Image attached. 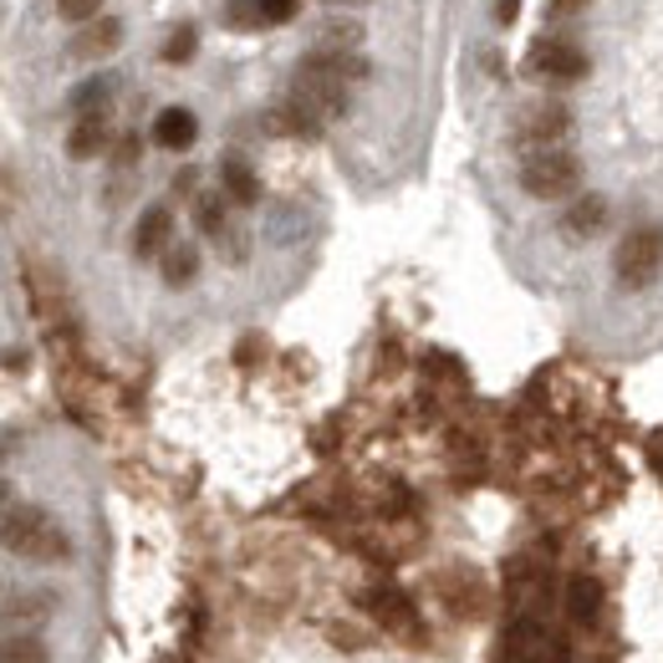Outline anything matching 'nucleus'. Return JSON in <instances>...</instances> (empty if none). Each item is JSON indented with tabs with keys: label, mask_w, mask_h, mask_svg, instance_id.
<instances>
[{
	"label": "nucleus",
	"mask_w": 663,
	"mask_h": 663,
	"mask_svg": "<svg viewBox=\"0 0 663 663\" xmlns=\"http://www.w3.org/2000/svg\"><path fill=\"white\" fill-rule=\"evenodd\" d=\"M0 551H11L21 561H66L72 541L41 505H11L0 516Z\"/></svg>",
	"instance_id": "nucleus-1"
},
{
	"label": "nucleus",
	"mask_w": 663,
	"mask_h": 663,
	"mask_svg": "<svg viewBox=\"0 0 663 663\" xmlns=\"http://www.w3.org/2000/svg\"><path fill=\"white\" fill-rule=\"evenodd\" d=\"M520 189L530 199H571L582 189V164L571 159L567 148H536L520 164Z\"/></svg>",
	"instance_id": "nucleus-2"
},
{
	"label": "nucleus",
	"mask_w": 663,
	"mask_h": 663,
	"mask_svg": "<svg viewBox=\"0 0 663 663\" xmlns=\"http://www.w3.org/2000/svg\"><path fill=\"white\" fill-rule=\"evenodd\" d=\"M612 271H618V286L623 292H643L653 286L663 271V230L659 225H643V230H628L618 255H612Z\"/></svg>",
	"instance_id": "nucleus-3"
},
{
	"label": "nucleus",
	"mask_w": 663,
	"mask_h": 663,
	"mask_svg": "<svg viewBox=\"0 0 663 663\" xmlns=\"http://www.w3.org/2000/svg\"><path fill=\"white\" fill-rule=\"evenodd\" d=\"M123 46V21L113 15H93V21H82L77 36L66 41V56L72 62H107V56Z\"/></svg>",
	"instance_id": "nucleus-4"
},
{
	"label": "nucleus",
	"mask_w": 663,
	"mask_h": 663,
	"mask_svg": "<svg viewBox=\"0 0 663 663\" xmlns=\"http://www.w3.org/2000/svg\"><path fill=\"white\" fill-rule=\"evenodd\" d=\"M530 72H541V77H551V82H577V77H587V52L571 46V41H536Z\"/></svg>",
	"instance_id": "nucleus-5"
},
{
	"label": "nucleus",
	"mask_w": 663,
	"mask_h": 663,
	"mask_svg": "<svg viewBox=\"0 0 663 663\" xmlns=\"http://www.w3.org/2000/svg\"><path fill=\"white\" fill-rule=\"evenodd\" d=\"M52 608H56L52 592H15L0 602V628H6V633H36V628L52 618Z\"/></svg>",
	"instance_id": "nucleus-6"
},
{
	"label": "nucleus",
	"mask_w": 663,
	"mask_h": 663,
	"mask_svg": "<svg viewBox=\"0 0 663 663\" xmlns=\"http://www.w3.org/2000/svg\"><path fill=\"white\" fill-rule=\"evenodd\" d=\"M567 128H571V113L567 107H557V103H541L536 113H526V123H520V148H557V138H567Z\"/></svg>",
	"instance_id": "nucleus-7"
},
{
	"label": "nucleus",
	"mask_w": 663,
	"mask_h": 663,
	"mask_svg": "<svg viewBox=\"0 0 663 663\" xmlns=\"http://www.w3.org/2000/svg\"><path fill=\"white\" fill-rule=\"evenodd\" d=\"M169 240H173L169 204H154V210L138 214V230H133V255H138V261H154V255H164V251H169Z\"/></svg>",
	"instance_id": "nucleus-8"
},
{
	"label": "nucleus",
	"mask_w": 663,
	"mask_h": 663,
	"mask_svg": "<svg viewBox=\"0 0 663 663\" xmlns=\"http://www.w3.org/2000/svg\"><path fill=\"white\" fill-rule=\"evenodd\" d=\"M194 138H199V118L189 113V107H164L159 118H154V144L169 148V154L194 148Z\"/></svg>",
	"instance_id": "nucleus-9"
},
{
	"label": "nucleus",
	"mask_w": 663,
	"mask_h": 663,
	"mask_svg": "<svg viewBox=\"0 0 663 663\" xmlns=\"http://www.w3.org/2000/svg\"><path fill=\"white\" fill-rule=\"evenodd\" d=\"M66 154H72V159H97V154H107V113H82V118L72 123V133H66Z\"/></svg>",
	"instance_id": "nucleus-10"
},
{
	"label": "nucleus",
	"mask_w": 663,
	"mask_h": 663,
	"mask_svg": "<svg viewBox=\"0 0 663 663\" xmlns=\"http://www.w3.org/2000/svg\"><path fill=\"white\" fill-rule=\"evenodd\" d=\"M220 185H225V199H235V204H261V179H255V169L240 154H225V164H220Z\"/></svg>",
	"instance_id": "nucleus-11"
},
{
	"label": "nucleus",
	"mask_w": 663,
	"mask_h": 663,
	"mask_svg": "<svg viewBox=\"0 0 663 663\" xmlns=\"http://www.w3.org/2000/svg\"><path fill=\"white\" fill-rule=\"evenodd\" d=\"M561 225H567V235H571V240L597 235V230L608 225V204H602L597 194H577V199H571V210L561 214Z\"/></svg>",
	"instance_id": "nucleus-12"
},
{
	"label": "nucleus",
	"mask_w": 663,
	"mask_h": 663,
	"mask_svg": "<svg viewBox=\"0 0 663 663\" xmlns=\"http://www.w3.org/2000/svg\"><path fill=\"white\" fill-rule=\"evenodd\" d=\"M113 72H97V77H87L82 87H72V97H66V107H72V118H82V113H107V103H113Z\"/></svg>",
	"instance_id": "nucleus-13"
},
{
	"label": "nucleus",
	"mask_w": 663,
	"mask_h": 663,
	"mask_svg": "<svg viewBox=\"0 0 663 663\" xmlns=\"http://www.w3.org/2000/svg\"><path fill=\"white\" fill-rule=\"evenodd\" d=\"M567 612H571V623L592 628L597 612H602V587H597L592 577H577V582L567 587Z\"/></svg>",
	"instance_id": "nucleus-14"
},
{
	"label": "nucleus",
	"mask_w": 663,
	"mask_h": 663,
	"mask_svg": "<svg viewBox=\"0 0 663 663\" xmlns=\"http://www.w3.org/2000/svg\"><path fill=\"white\" fill-rule=\"evenodd\" d=\"M0 663H52V649L36 633H6L0 638Z\"/></svg>",
	"instance_id": "nucleus-15"
},
{
	"label": "nucleus",
	"mask_w": 663,
	"mask_h": 663,
	"mask_svg": "<svg viewBox=\"0 0 663 663\" xmlns=\"http://www.w3.org/2000/svg\"><path fill=\"white\" fill-rule=\"evenodd\" d=\"M194 276H199V251L194 245H189V240L169 245V251H164V281H169V286H189Z\"/></svg>",
	"instance_id": "nucleus-16"
},
{
	"label": "nucleus",
	"mask_w": 663,
	"mask_h": 663,
	"mask_svg": "<svg viewBox=\"0 0 663 663\" xmlns=\"http://www.w3.org/2000/svg\"><path fill=\"white\" fill-rule=\"evenodd\" d=\"M358 41H362L358 21H327V27L317 31V52H352Z\"/></svg>",
	"instance_id": "nucleus-17"
},
{
	"label": "nucleus",
	"mask_w": 663,
	"mask_h": 663,
	"mask_svg": "<svg viewBox=\"0 0 663 663\" xmlns=\"http://www.w3.org/2000/svg\"><path fill=\"white\" fill-rule=\"evenodd\" d=\"M194 220H199V230H204V235H225L230 230V220H225V199L220 194H194Z\"/></svg>",
	"instance_id": "nucleus-18"
},
{
	"label": "nucleus",
	"mask_w": 663,
	"mask_h": 663,
	"mask_svg": "<svg viewBox=\"0 0 663 663\" xmlns=\"http://www.w3.org/2000/svg\"><path fill=\"white\" fill-rule=\"evenodd\" d=\"M194 52H199V31L189 27V21H185V27H173L169 41H164V62H169V66H185Z\"/></svg>",
	"instance_id": "nucleus-19"
},
{
	"label": "nucleus",
	"mask_w": 663,
	"mask_h": 663,
	"mask_svg": "<svg viewBox=\"0 0 663 663\" xmlns=\"http://www.w3.org/2000/svg\"><path fill=\"white\" fill-rule=\"evenodd\" d=\"M372 612H378V618H388V623H398V628H413L409 602H403L398 592H372Z\"/></svg>",
	"instance_id": "nucleus-20"
},
{
	"label": "nucleus",
	"mask_w": 663,
	"mask_h": 663,
	"mask_svg": "<svg viewBox=\"0 0 663 663\" xmlns=\"http://www.w3.org/2000/svg\"><path fill=\"white\" fill-rule=\"evenodd\" d=\"M225 21H230L235 31L265 27V21H261V6H255V0H230V6H225Z\"/></svg>",
	"instance_id": "nucleus-21"
},
{
	"label": "nucleus",
	"mask_w": 663,
	"mask_h": 663,
	"mask_svg": "<svg viewBox=\"0 0 663 663\" xmlns=\"http://www.w3.org/2000/svg\"><path fill=\"white\" fill-rule=\"evenodd\" d=\"M255 6H261L265 27H286V21H296V6H302V0H255Z\"/></svg>",
	"instance_id": "nucleus-22"
},
{
	"label": "nucleus",
	"mask_w": 663,
	"mask_h": 663,
	"mask_svg": "<svg viewBox=\"0 0 663 663\" xmlns=\"http://www.w3.org/2000/svg\"><path fill=\"white\" fill-rule=\"evenodd\" d=\"M56 11H62V21H93V15H103V0H56Z\"/></svg>",
	"instance_id": "nucleus-23"
},
{
	"label": "nucleus",
	"mask_w": 663,
	"mask_h": 663,
	"mask_svg": "<svg viewBox=\"0 0 663 663\" xmlns=\"http://www.w3.org/2000/svg\"><path fill=\"white\" fill-rule=\"evenodd\" d=\"M113 164H118V169H133V164H138V133L118 138V148H113Z\"/></svg>",
	"instance_id": "nucleus-24"
},
{
	"label": "nucleus",
	"mask_w": 663,
	"mask_h": 663,
	"mask_svg": "<svg viewBox=\"0 0 663 663\" xmlns=\"http://www.w3.org/2000/svg\"><path fill=\"white\" fill-rule=\"evenodd\" d=\"M194 189H199V173H194V169L173 173V194H189V199H194Z\"/></svg>",
	"instance_id": "nucleus-25"
},
{
	"label": "nucleus",
	"mask_w": 663,
	"mask_h": 663,
	"mask_svg": "<svg viewBox=\"0 0 663 663\" xmlns=\"http://www.w3.org/2000/svg\"><path fill=\"white\" fill-rule=\"evenodd\" d=\"M495 15H501L505 27H511V21H516V0H501V6H495Z\"/></svg>",
	"instance_id": "nucleus-26"
},
{
	"label": "nucleus",
	"mask_w": 663,
	"mask_h": 663,
	"mask_svg": "<svg viewBox=\"0 0 663 663\" xmlns=\"http://www.w3.org/2000/svg\"><path fill=\"white\" fill-rule=\"evenodd\" d=\"M11 505H15V491H11V485H6V480H0V516H6Z\"/></svg>",
	"instance_id": "nucleus-27"
},
{
	"label": "nucleus",
	"mask_w": 663,
	"mask_h": 663,
	"mask_svg": "<svg viewBox=\"0 0 663 663\" xmlns=\"http://www.w3.org/2000/svg\"><path fill=\"white\" fill-rule=\"evenodd\" d=\"M587 0H551V11H582Z\"/></svg>",
	"instance_id": "nucleus-28"
},
{
	"label": "nucleus",
	"mask_w": 663,
	"mask_h": 663,
	"mask_svg": "<svg viewBox=\"0 0 663 663\" xmlns=\"http://www.w3.org/2000/svg\"><path fill=\"white\" fill-rule=\"evenodd\" d=\"M332 6H358V0H332Z\"/></svg>",
	"instance_id": "nucleus-29"
}]
</instances>
